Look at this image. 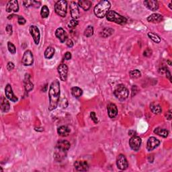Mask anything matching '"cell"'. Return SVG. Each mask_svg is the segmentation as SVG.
Here are the masks:
<instances>
[{
  "label": "cell",
  "mask_w": 172,
  "mask_h": 172,
  "mask_svg": "<svg viewBox=\"0 0 172 172\" xmlns=\"http://www.w3.org/2000/svg\"><path fill=\"white\" fill-rule=\"evenodd\" d=\"M49 110L50 111L55 109L59 102L60 97V83L58 80L53 81L50 86L49 91Z\"/></svg>",
  "instance_id": "obj_1"
},
{
  "label": "cell",
  "mask_w": 172,
  "mask_h": 172,
  "mask_svg": "<svg viewBox=\"0 0 172 172\" xmlns=\"http://www.w3.org/2000/svg\"><path fill=\"white\" fill-rule=\"evenodd\" d=\"M110 2L103 0V1H99L95 6V7H94V14H95V15L98 18H103L104 16H106L107 13L110 11Z\"/></svg>",
  "instance_id": "obj_2"
},
{
  "label": "cell",
  "mask_w": 172,
  "mask_h": 172,
  "mask_svg": "<svg viewBox=\"0 0 172 172\" xmlns=\"http://www.w3.org/2000/svg\"><path fill=\"white\" fill-rule=\"evenodd\" d=\"M106 16L108 21L120 25L125 24L127 22V20L125 17L121 16L115 11H109L106 15Z\"/></svg>",
  "instance_id": "obj_3"
},
{
  "label": "cell",
  "mask_w": 172,
  "mask_h": 172,
  "mask_svg": "<svg viewBox=\"0 0 172 172\" xmlns=\"http://www.w3.org/2000/svg\"><path fill=\"white\" fill-rule=\"evenodd\" d=\"M114 96L117 99L120 101H124L128 98L129 92L128 89L123 84H120L116 87V88L114 91Z\"/></svg>",
  "instance_id": "obj_4"
},
{
  "label": "cell",
  "mask_w": 172,
  "mask_h": 172,
  "mask_svg": "<svg viewBox=\"0 0 172 172\" xmlns=\"http://www.w3.org/2000/svg\"><path fill=\"white\" fill-rule=\"evenodd\" d=\"M67 1L65 0H61L58 1L55 4L54 6V11L56 14L59 15V16L64 18L67 15Z\"/></svg>",
  "instance_id": "obj_5"
},
{
  "label": "cell",
  "mask_w": 172,
  "mask_h": 172,
  "mask_svg": "<svg viewBox=\"0 0 172 172\" xmlns=\"http://www.w3.org/2000/svg\"><path fill=\"white\" fill-rule=\"evenodd\" d=\"M141 139L139 136L135 135L131 137L130 140H129V145H130V147L134 151H137L139 150L141 145Z\"/></svg>",
  "instance_id": "obj_6"
},
{
  "label": "cell",
  "mask_w": 172,
  "mask_h": 172,
  "mask_svg": "<svg viewBox=\"0 0 172 172\" xmlns=\"http://www.w3.org/2000/svg\"><path fill=\"white\" fill-rule=\"evenodd\" d=\"M117 168L120 170H125L128 167V163L126 157L123 154H120L116 160Z\"/></svg>",
  "instance_id": "obj_7"
},
{
  "label": "cell",
  "mask_w": 172,
  "mask_h": 172,
  "mask_svg": "<svg viewBox=\"0 0 172 172\" xmlns=\"http://www.w3.org/2000/svg\"><path fill=\"white\" fill-rule=\"evenodd\" d=\"M34 62V57L30 51H26L24 53V55L22 59V63L25 66H30L32 65Z\"/></svg>",
  "instance_id": "obj_8"
},
{
  "label": "cell",
  "mask_w": 172,
  "mask_h": 172,
  "mask_svg": "<svg viewBox=\"0 0 172 172\" xmlns=\"http://www.w3.org/2000/svg\"><path fill=\"white\" fill-rule=\"evenodd\" d=\"M29 30L35 44H38L40 42V39H41V33H40V30L38 27L32 25V26H30V27Z\"/></svg>",
  "instance_id": "obj_9"
},
{
  "label": "cell",
  "mask_w": 172,
  "mask_h": 172,
  "mask_svg": "<svg viewBox=\"0 0 172 172\" xmlns=\"http://www.w3.org/2000/svg\"><path fill=\"white\" fill-rule=\"evenodd\" d=\"M60 79L62 81H65L67 78V73H68V67L65 64H61L57 68Z\"/></svg>",
  "instance_id": "obj_10"
},
{
  "label": "cell",
  "mask_w": 172,
  "mask_h": 172,
  "mask_svg": "<svg viewBox=\"0 0 172 172\" xmlns=\"http://www.w3.org/2000/svg\"><path fill=\"white\" fill-rule=\"evenodd\" d=\"M69 9H70V14L73 19L76 20L79 18L80 13H79V7L76 2L75 1L71 2L70 6H69Z\"/></svg>",
  "instance_id": "obj_11"
},
{
  "label": "cell",
  "mask_w": 172,
  "mask_h": 172,
  "mask_svg": "<svg viewBox=\"0 0 172 172\" xmlns=\"http://www.w3.org/2000/svg\"><path fill=\"white\" fill-rule=\"evenodd\" d=\"M159 144H160V141H159L157 139H156L155 137L154 136H151L147 141V151H153V149L157 147L159 145Z\"/></svg>",
  "instance_id": "obj_12"
},
{
  "label": "cell",
  "mask_w": 172,
  "mask_h": 172,
  "mask_svg": "<svg viewBox=\"0 0 172 172\" xmlns=\"http://www.w3.org/2000/svg\"><path fill=\"white\" fill-rule=\"evenodd\" d=\"M5 93H6V98L7 99H9V100H11L12 102H16L18 100V98L14 95L13 90H12L11 85H9V84L7 85L6 87V89H5Z\"/></svg>",
  "instance_id": "obj_13"
},
{
  "label": "cell",
  "mask_w": 172,
  "mask_h": 172,
  "mask_svg": "<svg viewBox=\"0 0 172 172\" xmlns=\"http://www.w3.org/2000/svg\"><path fill=\"white\" fill-rule=\"evenodd\" d=\"M18 2L16 0H12L7 3L6 6L7 12H18Z\"/></svg>",
  "instance_id": "obj_14"
},
{
  "label": "cell",
  "mask_w": 172,
  "mask_h": 172,
  "mask_svg": "<svg viewBox=\"0 0 172 172\" xmlns=\"http://www.w3.org/2000/svg\"><path fill=\"white\" fill-rule=\"evenodd\" d=\"M74 166L77 171H86L88 170L89 165L86 161H77L75 162Z\"/></svg>",
  "instance_id": "obj_15"
},
{
  "label": "cell",
  "mask_w": 172,
  "mask_h": 172,
  "mask_svg": "<svg viewBox=\"0 0 172 172\" xmlns=\"http://www.w3.org/2000/svg\"><path fill=\"white\" fill-rule=\"evenodd\" d=\"M107 110H108V113L110 118H115L118 114V108L114 104H109L107 106Z\"/></svg>",
  "instance_id": "obj_16"
},
{
  "label": "cell",
  "mask_w": 172,
  "mask_h": 172,
  "mask_svg": "<svg viewBox=\"0 0 172 172\" xmlns=\"http://www.w3.org/2000/svg\"><path fill=\"white\" fill-rule=\"evenodd\" d=\"M70 143L66 140H60L57 142L56 148L61 149L62 151H67L70 148Z\"/></svg>",
  "instance_id": "obj_17"
},
{
  "label": "cell",
  "mask_w": 172,
  "mask_h": 172,
  "mask_svg": "<svg viewBox=\"0 0 172 172\" xmlns=\"http://www.w3.org/2000/svg\"><path fill=\"white\" fill-rule=\"evenodd\" d=\"M144 4L151 11H156L159 8L158 2L155 1V0H147V1H144Z\"/></svg>",
  "instance_id": "obj_18"
},
{
  "label": "cell",
  "mask_w": 172,
  "mask_h": 172,
  "mask_svg": "<svg viewBox=\"0 0 172 172\" xmlns=\"http://www.w3.org/2000/svg\"><path fill=\"white\" fill-rule=\"evenodd\" d=\"M55 35L61 42H65L67 38L66 32L62 28H59L56 30Z\"/></svg>",
  "instance_id": "obj_19"
},
{
  "label": "cell",
  "mask_w": 172,
  "mask_h": 172,
  "mask_svg": "<svg viewBox=\"0 0 172 172\" xmlns=\"http://www.w3.org/2000/svg\"><path fill=\"white\" fill-rule=\"evenodd\" d=\"M147 20L152 23H159L163 20V16L159 14H153L147 18Z\"/></svg>",
  "instance_id": "obj_20"
},
{
  "label": "cell",
  "mask_w": 172,
  "mask_h": 172,
  "mask_svg": "<svg viewBox=\"0 0 172 172\" xmlns=\"http://www.w3.org/2000/svg\"><path fill=\"white\" fill-rule=\"evenodd\" d=\"M24 88L26 91L27 92H29L32 91L34 88V85L30 81V75L29 74L25 75V78H24Z\"/></svg>",
  "instance_id": "obj_21"
},
{
  "label": "cell",
  "mask_w": 172,
  "mask_h": 172,
  "mask_svg": "<svg viewBox=\"0 0 172 172\" xmlns=\"http://www.w3.org/2000/svg\"><path fill=\"white\" fill-rule=\"evenodd\" d=\"M10 108V105H9V102L4 98L1 97V110L2 112L6 113L9 110Z\"/></svg>",
  "instance_id": "obj_22"
},
{
  "label": "cell",
  "mask_w": 172,
  "mask_h": 172,
  "mask_svg": "<svg viewBox=\"0 0 172 172\" xmlns=\"http://www.w3.org/2000/svg\"><path fill=\"white\" fill-rule=\"evenodd\" d=\"M65 152L64 151H62L61 149H59L56 148V151L54 153V159L57 161H61L65 157Z\"/></svg>",
  "instance_id": "obj_23"
},
{
  "label": "cell",
  "mask_w": 172,
  "mask_h": 172,
  "mask_svg": "<svg viewBox=\"0 0 172 172\" xmlns=\"http://www.w3.org/2000/svg\"><path fill=\"white\" fill-rule=\"evenodd\" d=\"M70 129L66 126H61L57 129L59 135L61 136H67L70 133Z\"/></svg>",
  "instance_id": "obj_24"
},
{
  "label": "cell",
  "mask_w": 172,
  "mask_h": 172,
  "mask_svg": "<svg viewBox=\"0 0 172 172\" xmlns=\"http://www.w3.org/2000/svg\"><path fill=\"white\" fill-rule=\"evenodd\" d=\"M78 5L85 11H88L91 6V1L89 0H81L78 1Z\"/></svg>",
  "instance_id": "obj_25"
},
{
  "label": "cell",
  "mask_w": 172,
  "mask_h": 172,
  "mask_svg": "<svg viewBox=\"0 0 172 172\" xmlns=\"http://www.w3.org/2000/svg\"><path fill=\"white\" fill-rule=\"evenodd\" d=\"M150 108L152 112L155 114H160L162 112V108L161 106L159 104L156 103V102H152L150 105Z\"/></svg>",
  "instance_id": "obj_26"
},
{
  "label": "cell",
  "mask_w": 172,
  "mask_h": 172,
  "mask_svg": "<svg viewBox=\"0 0 172 172\" xmlns=\"http://www.w3.org/2000/svg\"><path fill=\"white\" fill-rule=\"evenodd\" d=\"M154 133L157 134V135L163 137V138H166L168 137L169 134V132L165 128H156L154 130Z\"/></svg>",
  "instance_id": "obj_27"
},
{
  "label": "cell",
  "mask_w": 172,
  "mask_h": 172,
  "mask_svg": "<svg viewBox=\"0 0 172 172\" xmlns=\"http://www.w3.org/2000/svg\"><path fill=\"white\" fill-rule=\"evenodd\" d=\"M71 94L75 98H78L81 96L82 94H83V90L78 87H73L71 88Z\"/></svg>",
  "instance_id": "obj_28"
},
{
  "label": "cell",
  "mask_w": 172,
  "mask_h": 172,
  "mask_svg": "<svg viewBox=\"0 0 172 172\" xmlns=\"http://www.w3.org/2000/svg\"><path fill=\"white\" fill-rule=\"evenodd\" d=\"M54 54V49L51 46H49L48 48L45 50V51H44V57H45V58L48 59H51L53 58Z\"/></svg>",
  "instance_id": "obj_29"
},
{
  "label": "cell",
  "mask_w": 172,
  "mask_h": 172,
  "mask_svg": "<svg viewBox=\"0 0 172 172\" xmlns=\"http://www.w3.org/2000/svg\"><path fill=\"white\" fill-rule=\"evenodd\" d=\"M148 36L149 38L152 40V41L155 42H156V43H159V42H161L160 37H159L158 35H157V34H155L152 33V32H149Z\"/></svg>",
  "instance_id": "obj_30"
},
{
  "label": "cell",
  "mask_w": 172,
  "mask_h": 172,
  "mask_svg": "<svg viewBox=\"0 0 172 172\" xmlns=\"http://www.w3.org/2000/svg\"><path fill=\"white\" fill-rule=\"evenodd\" d=\"M94 34V28L93 26H89L84 31V36L86 37H91Z\"/></svg>",
  "instance_id": "obj_31"
},
{
  "label": "cell",
  "mask_w": 172,
  "mask_h": 172,
  "mask_svg": "<svg viewBox=\"0 0 172 172\" xmlns=\"http://www.w3.org/2000/svg\"><path fill=\"white\" fill-rule=\"evenodd\" d=\"M41 15L43 18H46L49 15V9L46 6H43L41 11Z\"/></svg>",
  "instance_id": "obj_32"
},
{
  "label": "cell",
  "mask_w": 172,
  "mask_h": 172,
  "mask_svg": "<svg viewBox=\"0 0 172 172\" xmlns=\"http://www.w3.org/2000/svg\"><path fill=\"white\" fill-rule=\"evenodd\" d=\"M129 75H130V77L131 78L137 79L141 76V73L139 70L135 69V70L131 71L130 73H129Z\"/></svg>",
  "instance_id": "obj_33"
},
{
  "label": "cell",
  "mask_w": 172,
  "mask_h": 172,
  "mask_svg": "<svg viewBox=\"0 0 172 172\" xmlns=\"http://www.w3.org/2000/svg\"><path fill=\"white\" fill-rule=\"evenodd\" d=\"M114 30L112 28H105L102 32V36L104 37H108L109 36H110L113 33Z\"/></svg>",
  "instance_id": "obj_34"
},
{
  "label": "cell",
  "mask_w": 172,
  "mask_h": 172,
  "mask_svg": "<svg viewBox=\"0 0 172 172\" xmlns=\"http://www.w3.org/2000/svg\"><path fill=\"white\" fill-rule=\"evenodd\" d=\"M7 48H8L9 51L12 54H15L16 52V46L14 45L13 43H12L10 42H7Z\"/></svg>",
  "instance_id": "obj_35"
},
{
  "label": "cell",
  "mask_w": 172,
  "mask_h": 172,
  "mask_svg": "<svg viewBox=\"0 0 172 172\" xmlns=\"http://www.w3.org/2000/svg\"><path fill=\"white\" fill-rule=\"evenodd\" d=\"M77 24H78V22H77L76 20L73 19V20H71V21H69V28H74V27L77 26Z\"/></svg>",
  "instance_id": "obj_36"
},
{
  "label": "cell",
  "mask_w": 172,
  "mask_h": 172,
  "mask_svg": "<svg viewBox=\"0 0 172 172\" xmlns=\"http://www.w3.org/2000/svg\"><path fill=\"white\" fill-rule=\"evenodd\" d=\"M90 117L92 120L94 121V123L95 124H97L98 123V118H97V116L96 115V113L94 112H91L90 113Z\"/></svg>",
  "instance_id": "obj_37"
},
{
  "label": "cell",
  "mask_w": 172,
  "mask_h": 172,
  "mask_svg": "<svg viewBox=\"0 0 172 172\" xmlns=\"http://www.w3.org/2000/svg\"><path fill=\"white\" fill-rule=\"evenodd\" d=\"M26 20H25L24 18H23L22 16H18V22L20 25H24L26 24Z\"/></svg>",
  "instance_id": "obj_38"
},
{
  "label": "cell",
  "mask_w": 172,
  "mask_h": 172,
  "mask_svg": "<svg viewBox=\"0 0 172 172\" xmlns=\"http://www.w3.org/2000/svg\"><path fill=\"white\" fill-rule=\"evenodd\" d=\"M6 32H7V34H8L9 35H12V32H13V30H12V25H10V24L7 25V26H6Z\"/></svg>",
  "instance_id": "obj_39"
},
{
  "label": "cell",
  "mask_w": 172,
  "mask_h": 172,
  "mask_svg": "<svg viewBox=\"0 0 172 172\" xmlns=\"http://www.w3.org/2000/svg\"><path fill=\"white\" fill-rule=\"evenodd\" d=\"M14 68V64L12 63V62H9L7 65V69L8 71H12L13 70Z\"/></svg>",
  "instance_id": "obj_40"
},
{
  "label": "cell",
  "mask_w": 172,
  "mask_h": 172,
  "mask_svg": "<svg viewBox=\"0 0 172 172\" xmlns=\"http://www.w3.org/2000/svg\"><path fill=\"white\" fill-rule=\"evenodd\" d=\"M152 54V51L149 49H147L145 51H144V56L145 57H150Z\"/></svg>",
  "instance_id": "obj_41"
},
{
  "label": "cell",
  "mask_w": 172,
  "mask_h": 172,
  "mask_svg": "<svg viewBox=\"0 0 172 172\" xmlns=\"http://www.w3.org/2000/svg\"><path fill=\"white\" fill-rule=\"evenodd\" d=\"M41 6V2L37 1H32V6L34 7H39Z\"/></svg>",
  "instance_id": "obj_42"
},
{
  "label": "cell",
  "mask_w": 172,
  "mask_h": 172,
  "mask_svg": "<svg viewBox=\"0 0 172 172\" xmlns=\"http://www.w3.org/2000/svg\"><path fill=\"white\" fill-rule=\"evenodd\" d=\"M66 44H67V46L69 47V48H71V47L73 46V41H72V40L67 39V41H66Z\"/></svg>",
  "instance_id": "obj_43"
},
{
  "label": "cell",
  "mask_w": 172,
  "mask_h": 172,
  "mask_svg": "<svg viewBox=\"0 0 172 172\" xmlns=\"http://www.w3.org/2000/svg\"><path fill=\"white\" fill-rule=\"evenodd\" d=\"M137 87L136 86H133V88H132V96H134L136 95V94L137 93Z\"/></svg>",
  "instance_id": "obj_44"
},
{
  "label": "cell",
  "mask_w": 172,
  "mask_h": 172,
  "mask_svg": "<svg viewBox=\"0 0 172 172\" xmlns=\"http://www.w3.org/2000/svg\"><path fill=\"white\" fill-rule=\"evenodd\" d=\"M65 60H67V61L70 60L71 59V53H69V52H67L65 54Z\"/></svg>",
  "instance_id": "obj_45"
},
{
  "label": "cell",
  "mask_w": 172,
  "mask_h": 172,
  "mask_svg": "<svg viewBox=\"0 0 172 172\" xmlns=\"http://www.w3.org/2000/svg\"><path fill=\"white\" fill-rule=\"evenodd\" d=\"M23 4L25 7H28L29 6H32V1H24Z\"/></svg>",
  "instance_id": "obj_46"
},
{
  "label": "cell",
  "mask_w": 172,
  "mask_h": 172,
  "mask_svg": "<svg viewBox=\"0 0 172 172\" xmlns=\"http://www.w3.org/2000/svg\"><path fill=\"white\" fill-rule=\"evenodd\" d=\"M165 116H166L167 119L169 120H170L171 119V110H169L168 112H167V114H165Z\"/></svg>",
  "instance_id": "obj_47"
},
{
  "label": "cell",
  "mask_w": 172,
  "mask_h": 172,
  "mask_svg": "<svg viewBox=\"0 0 172 172\" xmlns=\"http://www.w3.org/2000/svg\"><path fill=\"white\" fill-rule=\"evenodd\" d=\"M168 69L166 68V67H162L161 69H159V73H162V74H163V73H166V72L167 71H168Z\"/></svg>",
  "instance_id": "obj_48"
},
{
  "label": "cell",
  "mask_w": 172,
  "mask_h": 172,
  "mask_svg": "<svg viewBox=\"0 0 172 172\" xmlns=\"http://www.w3.org/2000/svg\"><path fill=\"white\" fill-rule=\"evenodd\" d=\"M166 75H167V77H168V78L169 79V81H171V73H170V72L169 71V70H168L167 71V72H166Z\"/></svg>",
  "instance_id": "obj_49"
},
{
  "label": "cell",
  "mask_w": 172,
  "mask_h": 172,
  "mask_svg": "<svg viewBox=\"0 0 172 172\" xmlns=\"http://www.w3.org/2000/svg\"><path fill=\"white\" fill-rule=\"evenodd\" d=\"M169 7H170V9H172V7H171V4H169Z\"/></svg>",
  "instance_id": "obj_50"
}]
</instances>
